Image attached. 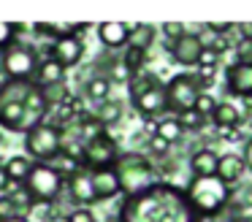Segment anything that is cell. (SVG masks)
Wrapping results in <instances>:
<instances>
[{"instance_id":"13","label":"cell","mask_w":252,"mask_h":222,"mask_svg":"<svg viewBox=\"0 0 252 222\" xmlns=\"http://www.w3.org/2000/svg\"><path fill=\"white\" fill-rule=\"evenodd\" d=\"M225 87H228L230 95L236 97H252V65H244V63H230L225 68Z\"/></svg>"},{"instance_id":"11","label":"cell","mask_w":252,"mask_h":222,"mask_svg":"<svg viewBox=\"0 0 252 222\" xmlns=\"http://www.w3.org/2000/svg\"><path fill=\"white\" fill-rule=\"evenodd\" d=\"M49 54L63 65V68H73V65L82 63L84 57V41L79 35H63L55 43H49Z\"/></svg>"},{"instance_id":"5","label":"cell","mask_w":252,"mask_h":222,"mask_svg":"<svg viewBox=\"0 0 252 222\" xmlns=\"http://www.w3.org/2000/svg\"><path fill=\"white\" fill-rule=\"evenodd\" d=\"M33 81H3L0 84V127L8 133H25V97Z\"/></svg>"},{"instance_id":"2","label":"cell","mask_w":252,"mask_h":222,"mask_svg":"<svg viewBox=\"0 0 252 222\" xmlns=\"http://www.w3.org/2000/svg\"><path fill=\"white\" fill-rule=\"evenodd\" d=\"M195 220H217L230 200V187H225L217 176H192L182 190Z\"/></svg>"},{"instance_id":"47","label":"cell","mask_w":252,"mask_h":222,"mask_svg":"<svg viewBox=\"0 0 252 222\" xmlns=\"http://www.w3.org/2000/svg\"><path fill=\"white\" fill-rule=\"evenodd\" d=\"M6 222H30V220H19V217H17V220H6Z\"/></svg>"},{"instance_id":"22","label":"cell","mask_w":252,"mask_h":222,"mask_svg":"<svg viewBox=\"0 0 252 222\" xmlns=\"http://www.w3.org/2000/svg\"><path fill=\"white\" fill-rule=\"evenodd\" d=\"M214 122V127H239L241 125V108L239 106H233V103H228V100H222V103H217L214 106V111H212V117H209Z\"/></svg>"},{"instance_id":"20","label":"cell","mask_w":252,"mask_h":222,"mask_svg":"<svg viewBox=\"0 0 252 222\" xmlns=\"http://www.w3.org/2000/svg\"><path fill=\"white\" fill-rule=\"evenodd\" d=\"M111 90H114V84L109 81V76H106V73H93L90 79H84L82 100L100 106L103 100H109V97H111Z\"/></svg>"},{"instance_id":"27","label":"cell","mask_w":252,"mask_h":222,"mask_svg":"<svg viewBox=\"0 0 252 222\" xmlns=\"http://www.w3.org/2000/svg\"><path fill=\"white\" fill-rule=\"evenodd\" d=\"M30 165H33V162L28 160V155H14V157L6 160L3 171H6V176H8L11 184H22L25 176H28V171H30Z\"/></svg>"},{"instance_id":"40","label":"cell","mask_w":252,"mask_h":222,"mask_svg":"<svg viewBox=\"0 0 252 222\" xmlns=\"http://www.w3.org/2000/svg\"><path fill=\"white\" fill-rule=\"evenodd\" d=\"M233 22H209L206 25V32L209 35H230V30H233Z\"/></svg>"},{"instance_id":"43","label":"cell","mask_w":252,"mask_h":222,"mask_svg":"<svg viewBox=\"0 0 252 222\" xmlns=\"http://www.w3.org/2000/svg\"><path fill=\"white\" fill-rule=\"evenodd\" d=\"M241 160H244L247 173H252V135L244 141V155H241Z\"/></svg>"},{"instance_id":"38","label":"cell","mask_w":252,"mask_h":222,"mask_svg":"<svg viewBox=\"0 0 252 222\" xmlns=\"http://www.w3.org/2000/svg\"><path fill=\"white\" fill-rule=\"evenodd\" d=\"M192 76H195L198 84H201L203 90H206V87L214 81V76H217V68H214V65H198V70H195Z\"/></svg>"},{"instance_id":"36","label":"cell","mask_w":252,"mask_h":222,"mask_svg":"<svg viewBox=\"0 0 252 222\" xmlns=\"http://www.w3.org/2000/svg\"><path fill=\"white\" fill-rule=\"evenodd\" d=\"M160 32H163L165 43H171V41H176V38L185 35V32H187V25H182V22H165V25L160 27Z\"/></svg>"},{"instance_id":"8","label":"cell","mask_w":252,"mask_h":222,"mask_svg":"<svg viewBox=\"0 0 252 222\" xmlns=\"http://www.w3.org/2000/svg\"><path fill=\"white\" fill-rule=\"evenodd\" d=\"M163 92H165L168 114L176 117V114L190 111V108L195 106V100H198V95L203 92V87L198 84V79L192 73H176V76H171V79L163 84Z\"/></svg>"},{"instance_id":"42","label":"cell","mask_w":252,"mask_h":222,"mask_svg":"<svg viewBox=\"0 0 252 222\" xmlns=\"http://www.w3.org/2000/svg\"><path fill=\"white\" fill-rule=\"evenodd\" d=\"M198 65H214V68H220V57L214 52H209L206 46H203V52H201V60H198Z\"/></svg>"},{"instance_id":"17","label":"cell","mask_w":252,"mask_h":222,"mask_svg":"<svg viewBox=\"0 0 252 222\" xmlns=\"http://www.w3.org/2000/svg\"><path fill=\"white\" fill-rule=\"evenodd\" d=\"M25 133L28 130H33L35 125L46 122V114H49V106H46L44 95H41V90L33 84V90H30V95L25 97Z\"/></svg>"},{"instance_id":"45","label":"cell","mask_w":252,"mask_h":222,"mask_svg":"<svg viewBox=\"0 0 252 222\" xmlns=\"http://www.w3.org/2000/svg\"><path fill=\"white\" fill-rule=\"evenodd\" d=\"M11 187V182H8V176H6V171H3V165H0V195L6 192V190Z\"/></svg>"},{"instance_id":"19","label":"cell","mask_w":252,"mask_h":222,"mask_svg":"<svg viewBox=\"0 0 252 222\" xmlns=\"http://www.w3.org/2000/svg\"><path fill=\"white\" fill-rule=\"evenodd\" d=\"M90 173V184L95 190V198L100 200H109L114 195H120V182H117V173L114 168H103V171H87Z\"/></svg>"},{"instance_id":"6","label":"cell","mask_w":252,"mask_h":222,"mask_svg":"<svg viewBox=\"0 0 252 222\" xmlns=\"http://www.w3.org/2000/svg\"><path fill=\"white\" fill-rule=\"evenodd\" d=\"M38 52L30 43L17 41L8 49L0 52V73L6 76L8 81H33V73L38 68Z\"/></svg>"},{"instance_id":"15","label":"cell","mask_w":252,"mask_h":222,"mask_svg":"<svg viewBox=\"0 0 252 222\" xmlns=\"http://www.w3.org/2000/svg\"><path fill=\"white\" fill-rule=\"evenodd\" d=\"M65 76H68V70L49 54V57L38 60V68L33 73V84L38 90H46V87H55V84H65Z\"/></svg>"},{"instance_id":"23","label":"cell","mask_w":252,"mask_h":222,"mask_svg":"<svg viewBox=\"0 0 252 222\" xmlns=\"http://www.w3.org/2000/svg\"><path fill=\"white\" fill-rule=\"evenodd\" d=\"M122 111H125V103L117 100V97H109V100H103L100 106H95L93 117L98 119V122L103 125L106 130H109L111 125H117V122L122 119Z\"/></svg>"},{"instance_id":"39","label":"cell","mask_w":252,"mask_h":222,"mask_svg":"<svg viewBox=\"0 0 252 222\" xmlns=\"http://www.w3.org/2000/svg\"><path fill=\"white\" fill-rule=\"evenodd\" d=\"M65 222H98V217L90 209H71L65 217Z\"/></svg>"},{"instance_id":"9","label":"cell","mask_w":252,"mask_h":222,"mask_svg":"<svg viewBox=\"0 0 252 222\" xmlns=\"http://www.w3.org/2000/svg\"><path fill=\"white\" fill-rule=\"evenodd\" d=\"M117 157H120V144H117V138L109 130L95 135V138H90V141H82V168L84 171L114 168Z\"/></svg>"},{"instance_id":"14","label":"cell","mask_w":252,"mask_h":222,"mask_svg":"<svg viewBox=\"0 0 252 222\" xmlns=\"http://www.w3.org/2000/svg\"><path fill=\"white\" fill-rule=\"evenodd\" d=\"M65 190H68V195H71V200L76 203V209H87V206L98 203L95 190H93V184H90V173L84 171V168H79L76 173H71V176L65 179Z\"/></svg>"},{"instance_id":"12","label":"cell","mask_w":252,"mask_h":222,"mask_svg":"<svg viewBox=\"0 0 252 222\" xmlns=\"http://www.w3.org/2000/svg\"><path fill=\"white\" fill-rule=\"evenodd\" d=\"M133 108H136L138 114H141V119H163L168 117V106H165V92H163V84L152 87L149 92H144V95H138L136 100H130Z\"/></svg>"},{"instance_id":"26","label":"cell","mask_w":252,"mask_h":222,"mask_svg":"<svg viewBox=\"0 0 252 222\" xmlns=\"http://www.w3.org/2000/svg\"><path fill=\"white\" fill-rule=\"evenodd\" d=\"M155 38H158L155 25H133L130 38H127V46L141 49V52H149V46H155Z\"/></svg>"},{"instance_id":"33","label":"cell","mask_w":252,"mask_h":222,"mask_svg":"<svg viewBox=\"0 0 252 222\" xmlns=\"http://www.w3.org/2000/svg\"><path fill=\"white\" fill-rule=\"evenodd\" d=\"M203 46H206L209 52H214L217 57H222V54L228 52L233 43H230V35H212L209 41H203Z\"/></svg>"},{"instance_id":"29","label":"cell","mask_w":252,"mask_h":222,"mask_svg":"<svg viewBox=\"0 0 252 222\" xmlns=\"http://www.w3.org/2000/svg\"><path fill=\"white\" fill-rule=\"evenodd\" d=\"M120 63L125 65L130 73H138V70H144V65H147V52L133 49V46H125V57H122Z\"/></svg>"},{"instance_id":"4","label":"cell","mask_w":252,"mask_h":222,"mask_svg":"<svg viewBox=\"0 0 252 222\" xmlns=\"http://www.w3.org/2000/svg\"><path fill=\"white\" fill-rule=\"evenodd\" d=\"M22 190L33 200V206H55L65 190V179L60 176L57 168L46 165V162H33L22 182Z\"/></svg>"},{"instance_id":"1","label":"cell","mask_w":252,"mask_h":222,"mask_svg":"<svg viewBox=\"0 0 252 222\" xmlns=\"http://www.w3.org/2000/svg\"><path fill=\"white\" fill-rule=\"evenodd\" d=\"M117 222H198L185 200V192L174 184L158 182L141 195L122 198Z\"/></svg>"},{"instance_id":"10","label":"cell","mask_w":252,"mask_h":222,"mask_svg":"<svg viewBox=\"0 0 252 222\" xmlns=\"http://www.w3.org/2000/svg\"><path fill=\"white\" fill-rule=\"evenodd\" d=\"M165 52L171 54V60H174L176 65L192 68V65H198V60H201L203 38L198 35V32H185L182 38H176V41L165 43Z\"/></svg>"},{"instance_id":"46","label":"cell","mask_w":252,"mask_h":222,"mask_svg":"<svg viewBox=\"0 0 252 222\" xmlns=\"http://www.w3.org/2000/svg\"><path fill=\"white\" fill-rule=\"evenodd\" d=\"M228 222H252V217L250 214H230Z\"/></svg>"},{"instance_id":"18","label":"cell","mask_w":252,"mask_h":222,"mask_svg":"<svg viewBox=\"0 0 252 222\" xmlns=\"http://www.w3.org/2000/svg\"><path fill=\"white\" fill-rule=\"evenodd\" d=\"M130 30H133V25H127V22H100L98 38H100V43L109 46V49H122V46H127Z\"/></svg>"},{"instance_id":"30","label":"cell","mask_w":252,"mask_h":222,"mask_svg":"<svg viewBox=\"0 0 252 222\" xmlns=\"http://www.w3.org/2000/svg\"><path fill=\"white\" fill-rule=\"evenodd\" d=\"M147 152L155 157V160H165V157L171 155V144H165L163 138H158V135H149L147 138Z\"/></svg>"},{"instance_id":"41","label":"cell","mask_w":252,"mask_h":222,"mask_svg":"<svg viewBox=\"0 0 252 222\" xmlns=\"http://www.w3.org/2000/svg\"><path fill=\"white\" fill-rule=\"evenodd\" d=\"M217 133H220V138L230 141V144H241V141H244V133H241L239 127H220Z\"/></svg>"},{"instance_id":"25","label":"cell","mask_w":252,"mask_h":222,"mask_svg":"<svg viewBox=\"0 0 252 222\" xmlns=\"http://www.w3.org/2000/svg\"><path fill=\"white\" fill-rule=\"evenodd\" d=\"M155 135L158 138H163L165 144H179L182 138H185V130L179 127V122H176V117H163L155 122Z\"/></svg>"},{"instance_id":"28","label":"cell","mask_w":252,"mask_h":222,"mask_svg":"<svg viewBox=\"0 0 252 222\" xmlns=\"http://www.w3.org/2000/svg\"><path fill=\"white\" fill-rule=\"evenodd\" d=\"M176 122H179V127L185 130V133H198V130H203L206 127V122L209 119L206 117H201L198 111H182V114H176Z\"/></svg>"},{"instance_id":"31","label":"cell","mask_w":252,"mask_h":222,"mask_svg":"<svg viewBox=\"0 0 252 222\" xmlns=\"http://www.w3.org/2000/svg\"><path fill=\"white\" fill-rule=\"evenodd\" d=\"M106 76H109L111 84H127V81L133 79V73L120 63V60H114V63H111V68H109V73H106Z\"/></svg>"},{"instance_id":"24","label":"cell","mask_w":252,"mask_h":222,"mask_svg":"<svg viewBox=\"0 0 252 222\" xmlns=\"http://www.w3.org/2000/svg\"><path fill=\"white\" fill-rule=\"evenodd\" d=\"M252 209V182H247L244 187H230V200L228 209L230 214H244V211Z\"/></svg>"},{"instance_id":"35","label":"cell","mask_w":252,"mask_h":222,"mask_svg":"<svg viewBox=\"0 0 252 222\" xmlns=\"http://www.w3.org/2000/svg\"><path fill=\"white\" fill-rule=\"evenodd\" d=\"M233 49H236V63L252 65V38H239Z\"/></svg>"},{"instance_id":"7","label":"cell","mask_w":252,"mask_h":222,"mask_svg":"<svg viewBox=\"0 0 252 222\" xmlns=\"http://www.w3.org/2000/svg\"><path fill=\"white\" fill-rule=\"evenodd\" d=\"M25 152L30 162H46L49 165L63 152V130L52 122H41L25 133Z\"/></svg>"},{"instance_id":"16","label":"cell","mask_w":252,"mask_h":222,"mask_svg":"<svg viewBox=\"0 0 252 222\" xmlns=\"http://www.w3.org/2000/svg\"><path fill=\"white\" fill-rule=\"evenodd\" d=\"M244 173H247V168H244V160H241V155H236V152L220 155L214 176H217L220 182L225 184V187H236V184L244 179Z\"/></svg>"},{"instance_id":"34","label":"cell","mask_w":252,"mask_h":222,"mask_svg":"<svg viewBox=\"0 0 252 222\" xmlns=\"http://www.w3.org/2000/svg\"><path fill=\"white\" fill-rule=\"evenodd\" d=\"M19 217V211H17V203L11 200V195L8 192H3L0 195V222H6V220H17ZM22 220V217H19Z\"/></svg>"},{"instance_id":"21","label":"cell","mask_w":252,"mask_h":222,"mask_svg":"<svg viewBox=\"0 0 252 222\" xmlns=\"http://www.w3.org/2000/svg\"><path fill=\"white\" fill-rule=\"evenodd\" d=\"M217 160H220L217 149H212V146H198V149L190 155L192 176H214V171H217Z\"/></svg>"},{"instance_id":"48","label":"cell","mask_w":252,"mask_h":222,"mask_svg":"<svg viewBox=\"0 0 252 222\" xmlns=\"http://www.w3.org/2000/svg\"><path fill=\"white\" fill-rule=\"evenodd\" d=\"M209 222H217V220H209Z\"/></svg>"},{"instance_id":"37","label":"cell","mask_w":252,"mask_h":222,"mask_svg":"<svg viewBox=\"0 0 252 222\" xmlns=\"http://www.w3.org/2000/svg\"><path fill=\"white\" fill-rule=\"evenodd\" d=\"M14 41H17V27H14V22H0V52L8 49Z\"/></svg>"},{"instance_id":"3","label":"cell","mask_w":252,"mask_h":222,"mask_svg":"<svg viewBox=\"0 0 252 222\" xmlns=\"http://www.w3.org/2000/svg\"><path fill=\"white\" fill-rule=\"evenodd\" d=\"M114 173L117 182H120L122 198L141 195L144 190L155 187L160 182V168L147 155H138V152H120V157L114 162Z\"/></svg>"},{"instance_id":"44","label":"cell","mask_w":252,"mask_h":222,"mask_svg":"<svg viewBox=\"0 0 252 222\" xmlns=\"http://www.w3.org/2000/svg\"><path fill=\"white\" fill-rule=\"evenodd\" d=\"M236 27H239L241 38H252V22H244V25H236Z\"/></svg>"},{"instance_id":"32","label":"cell","mask_w":252,"mask_h":222,"mask_svg":"<svg viewBox=\"0 0 252 222\" xmlns=\"http://www.w3.org/2000/svg\"><path fill=\"white\" fill-rule=\"evenodd\" d=\"M217 103H220V100H217L214 95H209V92H201V95H198V100H195V106H192V111H198L201 117H206V119H209Z\"/></svg>"}]
</instances>
